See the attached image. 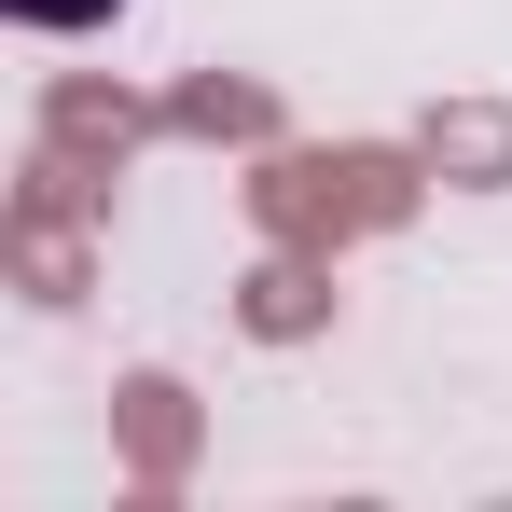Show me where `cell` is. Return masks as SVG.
I'll return each mask as SVG.
<instances>
[{"instance_id": "obj_1", "label": "cell", "mask_w": 512, "mask_h": 512, "mask_svg": "<svg viewBox=\"0 0 512 512\" xmlns=\"http://www.w3.org/2000/svg\"><path fill=\"white\" fill-rule=\"evenodd\" d=\"M0 14H14V28H111L125 0H0Z\"/></svg>"}]
</instances>
